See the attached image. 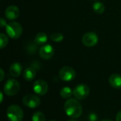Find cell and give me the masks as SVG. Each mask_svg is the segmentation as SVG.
<instances>
[{
  "label": "cell",
  "instance_id": "5",
  "mask_svg": "<svg viewBox=\"0 0 121 121\" xmlns=\"http://www.w3.org/2000/svg\"><path fill=\"white\" fill-rule=\"evenodd\" d=\"M90 93V89L86 84H81L77 85L73 90L74 96L78 100L85 99Z\"/></svg>",
  "mask_w": 121,
  "mask_h": 121
},
{
  "label": "cell",
  "instance_id": "11",
  "mask_svg": "<svg viewBox=\"0 0 121 121\" xmlns=\"http://www.w3.org/2000/svg\"><path fill=\"white\" fill-rule=\"evenodd\" d=\"M20 11L18 8L15 5L9 6L5 11V16L7 19L13 21L16 19L19 16Z\"/></svg>",
  "mask_w": 121,
  "mask_h": 121
},
{
  "label": "cell",
  "instance_id": "25",
  "mask_svg": "<svg viewBox=\"0 0 121 121\" xmlns=\"http://www.w3.org/2000/svg\"><path fill=\"white\" fill-rule=\"evenodd\" d=\"M0 72H1V78H0V81H3L4 78V70L2 69H0Z\"/></svg>",
  "mask_w": 121,
  "mask_h": 121
},
{
  "label": "cell",
  "instance_id": "8",
  "mask_svg": "<svg viewBox=\"0 0 121 121\" xmlns=\"http://www.w3.org/2000/svg\"><path fill=\"white\" fill-rule=\"evenodd\" d=\"M33 89L36 94L39 96H44L48 93V84L43 79H38L34 82Z\"/></svg>",
  "mask_w": 121,
  "mask_h": 121
},
{
  "label": "cell",
  "instance_id": "1",
  "mask_svg": "<svg viewBox=\"0 0 121 121\" xmlns=\"http://www.w3.org/2000/svg\"><path fill=\"white\" fill-rule=\"evenodd\" d=\"M66 114L72 118H78L82 114V106L78 99H67L64 105Z\"/></svg>",
  "mask_w": 121,
  "mask_h": 121
},
{
  "label": "cell",
  "instance_id": "12",
  "mask_svg": "<svg viewBox=\"0 0 121 121\" xmlns=\"http://www.w3.org/2000/svg\"><path fill=\"white\" fill-rule=\"evenodd\" d=\"M110 85L116 89H121V75L118 74H113L111 75L108 79Z\"/></svg>",
  "mask_w": 121,
  "mask_h": 121
},
{
  "label": "cell",
  "instance_id": "4",
  "mask_svg": "<svg viewBox=\"0 0 121 121\" xmlns=\"http://www.w3.org/2000/svg\"><path fill=\"white\" fill-rule=\"evenodd\" d=\"M20 90L18 82L14 79H10L6 81L4 86V92L9 96H12L18 94Z\"/></svg>",
  "mask_w": 121,
  "mask_h": 121
},
{
  "label": "cell",
  "instance_id": "18",
  "mask_svg": "<svg viewBox=\"0 0 121 121\" xmlns=\"http://www.w3.org/2000/svg\"><path fill=\"white\" fill-rule=\"evenodd\" d=\"M45 116L40 111H36L33 114L32 121H45Z\"/></svg>",
  "mask_w": 121,
  "mask_h": 121
},
{
  "label": "cell",
  "instance_id": "22",
  "mask_svg": "<svg viewBox=\"0 0 121 121\" xmlns=\"http://www.w3.org/2000/svg\"><path fill=\"white\" fill-rule=\"evenodd\" d=\"M88 121H98V116L95 113H89L88 116Z\"/></svg>",
  "mask_w": 121,
  "mask_h": 121
},
{
  "label": "cell",
  "instance_id": "15",
  "mask_svg": "<svg viewBox=\"0 0 121 121\" xmlns=\"http://www.w3.org/2000/svg\"><path fill=\"white\" fill-rule=\"evenodd\" d=\"M48 41V36L45 33L40 32L38 33L35 38V42L39 45H43L45 44V43Z\"/></svg>",
  "mask_w": 121,
  "mask_h": 121
},
{
  "label": "cell",
  "instance_id": "6",
  "mask_svg": "<svg viewBox=\"0 0 121 121\" xmlns=\"http://www.w3.org/2000/svg\"><path fill=\"white\" fill-rule=\"evenodd\" d=\"M59 77L60 79L64 82H71L76 77V72L72 67L65 66L60 70Z\"/></svg>",
  "mask_w": 121,
  "mask_h": 121
},
{
  "label": "cell",
  "instance_id": "10",
  "mask_svg": "<svg viewBox=\"0 0 121 121\" xmlns=\"http://www.w3.org/2000/svg\"><path fill=\"white\" fill-rule=\"evenodd\" d=\"M39 55L43 60H49L54 55V48L49 44L43 45L40 47Z\"/></svg>",
  "mask_w": 121,
  "mask_h": 121
},
{
  "label": "cell",
  "instance_id": "27",
  "mask_svg": "<svg viewBox=\"0 0 121 121\" xmlns=\"http://www.w3.org/2000/svg\"><path fill=\"white\" fill-rule=\"evenodd\" d=\"M75 121V120H74V119H72V120H68V121Z\"/></svg>",
  "mask_w": 121,
  "mask_h": 121
},
{
  "label": "cell",
  "instance_id": "7",
  "mask_svg": "<svg viewBox=\"0 0 121 121\" xmlns=\"http://www.w3.org/2000/svg\"><path fill=\"white\" fill-rule=\"evenodd\" d=\"M22 102L23 105L30 108H35L40 104V99L38 96L34 94H27L23 99Z\"/></svg>",
  "mask_w": 121,
  "mask_h": 121
},
{
  "label": "cell",
  "instance_id": "23",
  "mask_svg": "<svg viewBox=\"0 0 121 121\" xmlns=\"http://www.w3.org/2000/svg\"><path fill=\"white\" fill-rule=\"evenodd\" d=\"M7 23L6 22V20H4V18H1V20H0V26L1 28L4 27V26H6Z\"/></svg>",
  "mask_w": 121,
  "mask_h": 121
},
{
  "label": "cell",
  "instance_id": "16",
  "mask_svg": "<svg viewBox=\"0 0 121 121\" xmlns=\"http://www.w3.org/2000/svg\"><path fill=\"white\" fill-rule=\"evenodd\" d=\"M60 94L62 98H63L65 99H68L73 95V91L72 90V89L70 87L65 86L60 90Z\"/></svg>",
  "mask_w": 121,
  "mask_h": 121
},
{
  "label": "cell",
  "instance_id": "3",
  "mask_svg": "<svg viewBox=\"0 0 121 121\" xmlns=\"http://www.w3.org/2000/svg\"><path fill=\"white\" fill-rule=\"evenodd\" d=\"M6 32L12 39H17L23 33V28L19 23L13 21L7 23L6 26Z\"/></svg>",
  "mask_w": 121,
  "mask_h": 121
},
{
  "label": "cell",
  "instance_id": "17",
  "mask_svg": "<svg viewBox=\"0 0 121 121\" xmlns=\"http://www.w3.org/2000/svg\"><path fill=\"white\" fill-rule=\"evenodd\" d=\"M93 9L97 13H102L105 11V6L103 3L97 1L93 4Z\"/></svg>",
  "mask_w": 121,
  "mask_h": 121
},
{
  "label": "cell",
  "instance_id": "29",
  "mask_svg": "<svg viewBox=\"0 0 121 121\" xmlns=\"http://www.w3.org/2000/svg\"></svg>",
  "mask_w": 121,
  "mask_h": 121
},
{
  "label": "cell",
  "instance_id": "26",
  "mask_svg": "<svg viewBox=\"0 0 121 121\" xmlns=\"http://www.w3.org/2000/svg\"><path fill=\"white\" fill-rule=\"evenodd\" d=\"M0 94H1V103H2V101H3V93L1 92Z\"/></svg>",
  "mask_w": 121,
  "mask_h": 121
},
{
  "label": "cell",
  "instance_id": "9",
  "mask_svg": "<svg viewBox=\"0 0 121 121\" xmlns=\"http://www.w3.org/2000/svg\"><path fill=\"white\" fill-rule=\"evenodd\" d=\"M82 40L85 46L94 47L97 44L99 41V37L94 32H88L83 35Z\"/></svg>",
  "mask_w": 121,
  "mask_h": 121
},
{
  "label": "cell",
  "instance_id": "20",
  "mask_svg": "<svg viewBox=\"0 0 121 121\" xmlns=\"http://www.w3.org/2000/svg\"><path fill=\"white\" fill-rule=\"evenodd\" d=\"M50 38L52 41L56 42V43H60L63 40L64 36L62 33H54L51 35Z\"/></svg>",
  "mask_w": 121,
  "mask_h": 121
},
{
  "label": "cell",
  "instance_id": "30",
  "mask_svg": "<svg viewBox=\"0 0 121 121\" xmlns=\"http://www.w3.org/2000/svg\"></svg>",
  "mask_w": 121,
  "mask_h": 121
},
{
  "label": "cell",
  "instance_id": "13",
  "mask_svg": "<svg viewBox=\"0 0 121 121\" xmlns=\"http://www.w3.org/2000/svg\"><path fill=\"white\" fill-rule=\"evenodd\" d=\"M9 72L10 74L13 77H19L22 73V66L18 62H14L13 63L9 68Z\"/></svg>",
  "mask_w": 121,
  "mask_h": 121
},
{
  "label": "cell",
  "instance_id": "24",
  "mask_svg": "<svg viewBox=\"0 0 121 121\" xmlns=\"http://www.w3.org/2000/svg\"><path fill=\"white\" fill-rule=\"evenodd\" d=\"M116 119V121H121V111L117 113Z\"/></svg>",
  "mask_w": 121,
  "mask_h": 121
},
{
  "label": "cell",
  "instance_id": "19",
  "mask_svg": "<svg viewBox=\"0 0 121 121\" xmlns=\"http://www.w3.org/2000/svg\"><path fill=\"white\" fill-rule=\"evenodd\" d=\"M38 44L35 42V43H28V45L26 47V50L28 51V52L29 54H33L35 53V52L38 50Z\"/></svg>",
  "mask_w": 121,
  "mask_h": 121
},
{
  "label": "cell",
  "instance_id": "28",
  "mask_svg": "<svg viewBox=\"0 0 121 121\" xmlns=\"http://www.w3.org/2000/svg\"><path fill=\"white\" fill-rule=\"evenodd\" d=\"M111 121V120H103V121Z\"/></svg>",
  "mask_w": 121,
  "mask_h": 121
},
{
  "label": "cell",
  "instance_id": "21",
  "mask_svg": "<svg viewBox=\"0 0 121 121\" xmlns=\"http://www.w3.org/2000/svg\"><path fill=\"white\" fill-rule=\"evenodd\" d=\"M8 43H9V39L7 36L4 33H1L0 34V48L3 49L4 48H5L7 45Z\"/></svg>",
  "mask_w": 121,
  "mask_h": 121
},
{
  "label": "cell",
  "instance_id": "14",
  "mask_svg": "<svg viewBox=\"0 0 121 121\" xmlns=\"http://www.w3.org/2000/svg\"><path fill=\"white\" fill-rule=\"evenodd\" d=\"M35 76H36V70L33 67H27L23 73V77L24 79L27 82H30L33 80Z\"/></svg>",
  "mask_w": 121,
  "mask_h": 121
},
{
  "label": "cell",
  "instance_id": "2",
  "mask_svg": "<svg viewBox=\"0 0 121 121\" xmlns=\"http://www.w3.org/2000/svg\"><path fill=\"white\" fill-rule=\"evenodd\" d=\"M6 116L9 121H22L23 112L20 106L13 104L8 107Z\"/></svg>",
  "mask_w": 121,
  "mask_h": 121
}]
</instances>
